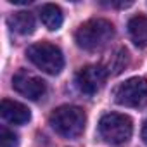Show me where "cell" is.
<instances>
[{
	"label": "cell",
	"instance_id": "cell-2",
	"mask_svg": "<svg viewBox=\"0 0 147 147\" xmlns=\"http://www.w3.org/2000/svg\"><path fill=\"white\" fill-rule=\"evenodd\" d=\"M49 123L61 137L76 138L85 130L87 116H85L83 109H80L76 106H61L52 111Z\"/></svg>",
	"mask_w": 147,
	"mask_h": 147
},
{
	"label": "cell",
	"instance_id": "cell-3",
	"mask_svg": "<svg viewBox=\"0 0 147 147\" xmlns=\"http://www.w3.org/2000/svg\"><path fill=\"white\" fill-rule=\"evenodd\" d=\"M26 57L47 75H59L64 67V55L59 47L49 42H38L28 47Z\"/></svg>",
	"mask_w": 147,
	"mask_h": 147
},
{
	"label": "cell",
	"instance_id": "cell-6",
	"mask_svg": "<svg viewBox=\"0 0 147 147\" xmlns=\"http://www.w3.org/2000/svg\"><path fill=\"white\" fill-rule=\"evenodd\" d=\"M107 76L109 75H107V71H106L104 66H100V64H90V66L82 67L76 73L75 83H76V87H78V90L82 94H85V95H95L106 85Z\"/></svg>",
	"mask_w": 147,
	"mask_h": 147
},
{
	"label": "cell",
	"instance_id": "cell-13",
	"mask_svg": "<svg viewBox=\"0 0 147 147\" xmlns=\"http://www.w3.org/2000/svg\"><path fill=\"white\" fill-rule=\"evenodd\" d=\"M18 145H19V138L12 130L5 126L0 128V147H18Z\"/></svg>",
	"mask_w": 147,
	"mask_h": 147
},
{
	"label": "cell",
	"instance_id": "cell-10",
	"mask_svg": "<svg viewBox=\"0 0 147 147\" xmlns=\"http://www.w3.org/2000/svg\"><path fill=\"white\" fill-rule=\"evenodd\" d=\"M128 35L137 47H147V16H133L128 21Z\"/></svg>",
	"mask_w": 147,
	"mask_h": 147
},
{
	"label": "cell",
	"instance_id": "cell-5",
	"mask_svg": "<svg viewBox=\"0 0 147 147\" xmlns=\"http://www.w3.org/2000/svg\"><path fill=\"white\" fill-rule=\"evenodd\" d=\"M114 100L125 107H138L147 102V80L135 76L114 90Z\"/></svg>",
	"mask_w": 147,
	"mask_h": 147
},
{
	"label": "cell",
	"instance_id": "cell-12",
	"mask_svg": "<svg viewBox=\"0 0 147 147\" xmlns=\"http://www.w3.org/2000/svg\"><path fill=\"white\" fill-rule=\"evenodd\" d=\"M128 62H130L128 50L121 47V49H118V50L111 55L109 62H107L104 67H106V71H107V75H119V73L128 66Z\"/></svg>",
	"mask_w": 147,
	"mask_h": 147
},
{
	"label": "cell",
	"instance_id": "cell-4",
	"mask_svg": "<svg viewBox=\"0 0 147 147\" xmlns=\"http://www.w3.org/2000/svg\"><path fill=\"white\" fill-rule=\"evenodd\" d=\"M133 131L131 118L119 113L104 114L99 121V133L109 144H125L130 140Z\"/></svg>",
	"mask_w": 147,
	"mask_h": 147
},
{
	"label": "cell",
	"instance_id": "cell-14",
	"mask_svg": "<svg viewBox=\"0 0 147 147\" xmlns=\"http://www.w3.org/2000/svg\"><path fill=\"white\" fill-rule=\"evenodd\" d=\"M142 140L147 144V121L144 123V126H142Z\"/></svg>",
	"mask_w": 147,
	"mask_h": 147
},
{
	"label": "cell",
	"instance_id": "cell-7",
	"mask_svg": "<svg viewBox=\"0 0 147 147\" xmlns=\"http://www.w3.org/2000/svg\"><path fill=\"white\" fill-rule=\"evenodd\" d=\"M12 87L18 94H21L23 97L30 99V100H38L47 94V85L42 78L31 75V73L21 69L18 71L14 78H12Z\"/></svg>",
	"mask_w": 147,
	"mask_h": 147
},
{
	"label": "cell",
	"instance_id": "cell-11",
	"mask_svg": "<svg viewBox=\"0 0 147 147\" xmlns=\"http://www.w3.org/2000/svg\"><path fill=\"white\" fill-rule=\"evenodd\" d=\"M40 19H42V23L45 24L47 30L55 31V30H59L62 26L64 16H62L61 7H57L55 4H45L40 9Z\"/></svg>",
	"mask_w": 147,
	"mask_h": 147
},
{
	"label": "cell",
	"instance_id": "cell-1",
	"mask_svg": "<svg viewBox=\"0 0 147 147\" xmlns=\"http://www.w3.org/2000/svg\"><path fill=\"white\" fill-rule=\"evenodd\" d=\"M113 36H114L113 23L107 19H100V18L83 23L75 33V40L78 47H82L83 50H90V52L106 47L113 40Z\"/></svg>",
	"mask_w": 147,
	"mask_h": 147
},
{
	"label": "cell",
	"instance_id": "cell-9",
	"mask_svg": "<svg viewBox=\"0 0 147 147\" xmlns=\"http://www.w3.org/2000/svg\"><path fill=\"white\" fill-rule=\"evenodd\" d=\"M7 24L11 26L12 31L19 33V35H31L35 31V16L28 11H19V12H14L12 16H9L7 19Z\"/></svg>",
	"mask_w": 147,
	"mask_h": 147
},
{
	"label": "cell",
	"instance_id": "cell-8",
	"mask_svg": "<svg viewBox=\"0 0 147 147\" xmlns=\"http://www.w3.org/2000/svg\"><path fill=\"white\" fill-rule=\"evenodd\" d=\"M0 114H2V118L11 125H26L31 119L30 109L24 104L11 100V99L2 100V104H0Z\"/></svg>",
	"mask_w": 147,
	"mask_h": 147
}]
</instances>
